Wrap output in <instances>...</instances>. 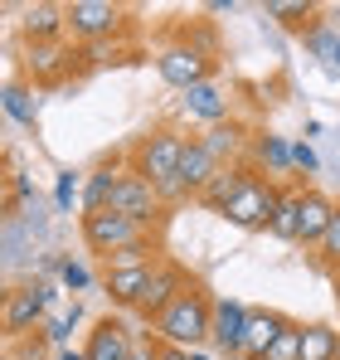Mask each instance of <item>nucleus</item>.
<instances>
[{
  "instance_id": "nucleus-18",
  "label": "nucleus",
  "mask_w": 340,
  "mask_h": 360,
  "mask_svg": "<svg viewBox=\"0 0 340 360\" xmlns=\"http://www.w3.org/2000/svg\"><path fill=\"white\" fill-rule=\"evenodd\" d=\"M185 108H190V117H204V122H214V127L228 117V98L214 83H195V88L185 93Z\"/></svg>"
},
{
  "instance_id": "nucleus-10",
  "label": "nucleus",
  "mask_w": 340,
  "mask_h": 360,
  "mask_svg": "<svg viewBox=\"0 0 340 360\" xmlns=\"http://www.w3.org/2000/svg\"><path fill=\"white\" fill-rule=\"evenodd\" d=\"M88 360H131V331H126V321H98L93 331H88Z\"/></svg>"
},
{
  "instance_id": "nucleus-29",
  "label": "nucleus",
  "mask_w": 340,
  "mask_h": 360,
  "mask_svg": "<svg viewBox=\"0 0 340 360\" xmlns=\"http://www.w3.org/2000/svg\"><path fill=\"white\" fill-rule=\"evenodd\" d=\"M268 15H282V20H296V15H311V5H306V0H273V5H268Z\"/></svg>"
},
{
  "instance_id": "nucleus-17",
  "label": "nucleus",
  "mask_w": 340,
  "mask_h": 360,
  "mask_svg": "<svg viewBox=\"0 0 340 360\" xmlns=\"http://www.w3.org/2000/svg\"><path fill=\"white\" fill-rule=\"evenodd\" d=\"M248 180H253V176H248L243 166H219V176H214L209 185H204V195H200V200H204L209 210H219V214H224L228 205L238 200V190H243Z\"/></svg>"
},
{
  "instance_id": "nucleus-24",
  "label": "nucleus",
  "mask_w": 340,
  "mask_h": 360,
  "mask_svg": "<svg viewBox=\"0 0 340 360\" xmlns=\"http://www.w3.org/2000/svg\"><path fill=\"white\" fill-rule=\"evenodd\" d=\"M200 141H204V146L214 151V161L224 166V156H228V151H238V141H243V131H238L233 122H228V127L219 122V127H209V136H200Z\"/></svg>"
},
{
  "instance_id": "nucleus-3",
  "label": "nucleus",
  "mask_w": 340,
  "mask_h": 360,
  "mask_svg": "<svg viewBox=\"0 0 340 360\" xmlns=\"http://www.w3.org/2000/svg\"><path fill=\"white\" fill-rule=\"evenodd\" d=\"M83 239H88L93 253L112 258V253L131 248V243H146V229H141L136 219L117 214V210H98V214H83Z\"/></svg>"
},
{
  "instance_id": "nucleus-19",
  "label": "nucleus",
  "mask_w": 340,
  "mask_h": 360,
  "mask_svg": "<svg viewBox=\"0 0 340 360\" xmlns=\"http://www.w3.org/2000/svg\"><path fill=\"white\" fill-rule=\"evenodd\" d=\"M273 239H287V243H301V190H282V205L268 224Z\"/></svg>"
},
{
  "instance_id": "nucleus-38",
  "label": "nucleus",
  "mask_w": 340,
  "mask_h": 360,
  "mask_svg": "<svg viewBox=\"0 0 340 360\" xmlns=\"http://www.w3.org/2000/svg\"><path fill=\"white\" fill-rule=\"evenodd\" d=\"M336 360H340V356H336Z\"/></svg>"
},
{
  "instance_id": "nucleus-25",
  "label": "nucleus",
  "mask_w": 340,
  "mask_h": 360,
  "mask_svg": "<svg viewBox=\"0 0 340 360\" xmlns=\"http://www.w3.org/2000/svg\"><path fill=\"white\" fill-rule=\"evenodd\" d=\"M258 161L273 166V171H287V166H292V146H287L282 136H263V141H258Z\"/></svg>"
},
{
  "instance_id": "nucleus-28",
  "label": "nucleus",
  "mask_w": 340,
  "mask_h": 360,
  "mask_svg": "<svg viewBox=\"0 0 340 360\" xmlns=\"http://www.w3.org/2000/svg\"><path fill=\"white\" fill-rule=\"evenodd\" d=\"M73 200H78V176H73V171H63L58 185H54V205H58V210H73Z\"/></svg>"
},
{
  "instance_id": "nucleus-14",
  "label": "nucleus",
  "mask_w": 340,
  "mask_h": 360,
  "mask_svg": "<svg viewBox=\"0 0 340 360\" xmlns=\"http://www.w3.org/2000/svg\"><path fill=\"white\" fill-rule=\"evenodd\" d=\"M151 273H156V268H112V273H107V297H112L117 307H136V311H141L146 288H151Z\"/></svg>"
},
{
  "instance_id": "nucleus-8",
  "label": "nucleus",
  "mask_w": 340,
  "mask_h": 360,
  "mask_svg": "<svg viewBox=\"0 0 340 360\" xmlns=\"http://www.w3.org/2000/svg\"><path fill=\"white\" fill-rule=\"evenodd\" d=\"M49 302H54V288L49 283H30V288H20V292H10L5 302V331H30L44 311H49Z\"/></svg>"
},
{
  "instance_id": "nucleus-30",
  "label": "nucleus",
  "mask_w": 340,
  "mask_h": 360,
  "mask_svg": "<svg viewBox=\"0 0 340 360\" xmlns=\"http://www.w3.org/2000/svg\"><path fill=\"white\" fill-rule=\"evenodd\" d=\"M58 273H63V283H68L73 292L88 288V268H83V263H58Z\"/></svg>"
},
{
  "instance_id": "nucleus-22",
  "label": "nucleus",
  "mask_w": 340,
  "mask_h": 360,
  "mask_svg": "<svg viewBox=\"0 0 340 360\" xmlns=\"http://www.w3.org/2000/svg\"><path fill=\"white\" fill-rule=\"evenodd\" d=\"M5 112L20 122V127H34V122H39V98H34L25 83H10V88H5Z\"/></svg>"
},
{
  "instance_id": "nucleus-9",
  "label": "nucleus",
  "mask_w": 340,
  "mask_h": 360,
  "mask_svg": "<svg viewBox=\"0 0 340 360\" xmlns=\"http://www.w3.org/2000/svg\"><path fill=\"white\" fill-rule=\"evenodd\" d=\"M243 326H248V307L233 297L214 302V326H209V341L224 351V356H243Z\"/></svg>"
},
{
  "instance_id": "nucleus-32",
  "label": "nucleus",
  "mask_w": 340,
  "mask_h": 360,
  "mask_svg": "<svg viewBox=\"0 0 340 360\" xmlns=\"http://www.w3.org/2000/svg\"><path fill=\"white\" fill-rule=\"evenodd\" d=\"M131 360H161L156 346H131Z\"/></svg>"
},
{
  "instance_id": "nucleus-1",
  "label": "nucleus",
  "mask_w": 340,
  "mask_h": 360,
  "mask_svg": "<svg viewBox=\"0 0 340 360\" xmlns=\"http://www.w3.org/2000/svg\"><path fill=\"white\" fill-rule=\"evenodd\" d=\"M185 141H190V136H180V131L161 127V131H151V136L136 146V176L151 180L161 200H185V195H190V190H185V180H180Z\"/></svg>"
},
{
  "instance_id": "nucleus-4",
  "label": "nucleus",
  "mask_w": 340,
  "mask_h": 360,
  "mask_svg": "<svg viewBox=\"0 0 340 360\" xmlns=\"http://www.w3.org/2000/svg\"><path fill=\"white\" fill-rule=\"evenodd\" d=\"M277 205H282V190L253 176L243 190H238V200L224 210V219H228V224H238V229H268L273 214H277Z\"/></svg>"
},
{
  "instance_id": "nucleus-6",
  "label": "nucleus",
  "mask_w": 340,
  "mask_h": 360,
  "mask_svg": "<svg viewBox=\"0 0 340 360\" xmlns=\"http://www.w3.org/2000/svg\"><path fill=\"white\" fill-rule=\"evenodd\" d=\"M117 25H122V10L112 0H73L68 5V30L78 39H107V34H117Z\"/></svg>"
},
{
  "instance_id": "nucleus-13",
  "label": "nucleus",
  "mask_w": 340,
  "mask_h": 360,
  "mask_svg": "<svg viewBox=\"0 0 340 360\" xmlns=\"http://www.w3.org/2000/svg\"><path fill=\"white\" fill-rule=\"evenodd\" d=\"M331 219H336V200L321 195V190H301V243L321 248L326 229H331Z\"/></svg>"
},
{
  "instance_id": "nucleus-21",
  "label": "nucleus",
  "mask_w": 340,
  "mask_h": 360,
  "mask_svg": "<svg viewBox=\"0 0 340 360\" xmlns=\"http://www.w3.org/2000/svg\"><path fill=\"white\" fill-rule=\"evenodd\" d=\"M68 59H73V54H68L58 39H49V44H30V73H34V78H58Z\"/></svg>"
},
{
  "instance_id": "nucleus-31",
  "label": "nucleus",
  "mask_w": 340,
  "mask_h": 360,
  "mask_svg": "<svg viewBox=\"0 0 340 360\" xmlns=\"http://www.w3.org/2000/svg\"><path fill=\"white\" fill-rule=\"evenodd\" d=\"M292 166H296V171H306V176H311V171H316V151H311V146H306V141H296V146H292Z\"/></svg>"
},
{
  "instance_id": "nucleus-34",
  "label": "nucleus",
  "mask_w": 340,
  "mask_h": 360,
  "mask_svg": "<svg viewBox=\"0 0 340 360\" xmlns=\"http://www.w3.org/2000/svg\"><path fill=\"white\" fill-rule=\"evenodd\" d=\"M58 360H88V351H63Z\"/></svg>"
},
{
  "instance_id": "nucleus-7",
  "label": "nucleus",
  "mask_w": 340,
  "mask_h": 360,
  "mask_svg": "<svg viewBox=\"0 0 340 360\" xmlns=\"http://www.w3.org/2000/svg\"><path fill=\"white\" fill-rule=\"evenodd\" d=\"M156 68H161V78L166 83H175V88H195V83H209L204 73H209V59L195 49V44H170V49H161V59H156Z\"/></svg>"
},
{
  "instance_id": "nucleus-16",
  "label": "nucleus",
  "mask_w": 340,
  "mask_h": 360,
  "mask_svg": "<svg viewBox=\"0 0 340 360\" xmlns=\"http://www.w3.org/2000/svg\"><path fill=\"white\" fill-rule=\"evenodd\" d=\"M185 292V278H180V268H166V263H156V273H151V288H146V302H141V311L156 321L161 311H166L170 302Z\"/></svg>"
},
{
  "instance_id": "nucleus-15",
  "label": "nucleus",
  "mask_w": 340,
  "mask_h": 360,
  "mask_svg": "<svg viewBox=\"0 0 340 360\" xmlns=\"http://www.w3.org/2000/svg\"><path fill=\"white\" fill-rule=\"evenodd\" d=\"M63 25H68V5H49V0H39V5L25 10V39H30V44H49Z\"/></svg>"
},
{
  "instance_id": "nucleus-12",
  "label": "nucleus",
  "mask_w": 340,
  "mask_h": 360,
  "mask_svg": "<svg viewBox=\"0 0 340 360\" xmlns=\"http://www.w3.org/2000/svg\"><path fill=\"white\" fill-rule=\"evenodd\" d=\"M214 176H219L214 151H209L200 136H190V141H185V156H180V180H185V190H190V195H204V185Z\"/></svg>"
},
{
  "instance_id": "nucleus-2",
  "label": "nucleus",
  "mask_w": 340,
  "mask_h": 360,
  "mask_svg": "<svg viewBox=\"0 0 340 360\" xmlns=\"http://www.w3.org/2000/svg\"><path fill=\"white\" fill-rule=\"evenodd\" d=\"M209 326H214V302H204V292H195V288H185L156 316V336L166 346H180V351H195L209 336Z\"/></svg>"
},
{
  "instance_id": "nucleus-35",
  "label": "nucleus",
  "mask_w": 340,
  "mask_h": 360,
  "mask_svg": "<svg viewBox=\"0 0 340 360\" xmlns=\"http://www.w3.org/2000/svg\"><path fill=\"white\" fill-rule=\"evenodd\" d=\"M190 360H214V356H200V351H190Z\"/></svg>"
},
{
  "instance_id": "nucleus-23",
  "label": "nucleus",
  "mask_w": 340,
  "mask_h": 360,
  "mask_svg": "<svg viewBox=\"0 0 340 360\" xmlns=\"http://www.w3.org/2000/svg\"><path fill=\"white\" fill-rule=\"evenodd\" d=\"M112 190H117V176H112V171H93V176H88V185H83V210H88V214L107 210V205H112Z\"/></svg>"
},
{
  "instance_id": "nucleus-36",
  "label": "nucleus",
  "mask_w": 340,
  "mask_h": 360,
  "mask_svg": "<svg viewBox=\"0 0 340 360\" xmlns=\"http://www.w3.org/2000/svg\"><path fill=\"white\" fill-rule=\"evenodd\" d=\"M336 297H340V273H336Z\"/></svg>"
},
{
  "instance_id": "nucleus-33",
  "label": "nucleus",
  "mask_w": 340,
  "mask_h": 360,
  "mask_svg": "<svg viewBox=\"0 0 340 360\" xmlns=\"http://www.w3.org/2000/svg\"><path fill=\"white\" fill-rule=\"evenodd\" d=\"M161 360H190V351H180V346H161Z\"/></svg>"
},
{
  "instance_id": "nucleus-20",
  "label": "nucleus",
  "mask_w": 340,
  "mask_h": 360,
  "mask_svg": "<svg viewBox=\"0 0 340 360\" xmlns=\"http://www.w3.org/2000/svg\"><path fill=\"white\" fill-rule=\"evenodd\" d=\"M340 356V331L331 326H301V360H336Z\"/></svg>"
},
{
  "instance_id": "nucleus-26",
  "label": "nucleus",
  "mask_w": 340,
  "mask_h": 360,
  "mask_svg": "<svg viewBox=\"0 0 340 360\" xmlns=\"http://www.w3.org/2000/svg\"><path fill=\"white\" fill-rule=\"evenodd\" d=\"M263 360H301V326H296V321H287V331L273 341V351H268Z\"/></svg>"
},
{
  "instance_id": "nucleus-11",
  "label": "nucleus",
  "mask_w": 340,
  "mask_h": 360,
  "mask_svg": "<svg viewBox=\"0 0 340 360\" xmlns=\"http://www.w3.org/2000/svg\"><path fill=\"white\" fill-rule=\"evenodd\" d=\"M282 331H287L282 311H248V326H243V360H263Z\"/></svg>"
},
{
  "instance_id": "nucleus-37",
  "label": "nucleus",
  "mask_w": 340,
  "mask_h": 360,
  "mask_svg": "<svg viewBox=\"0 0 340 360\" xmlns=\"http://www.w3.org/2000/svg\"><path fill=\"white\" fill-rule=\"evenodd\" d=\"M336 63H340V49H336Z\"/></svg>"
},
{
  "instance_id": "nucleus-27",
  "label": "nucleus",
  "mask_w": 340,
  "mask_h": 360,
  "mask_svg": "<svg viewBox=\"0 0 340 360\" xmlns=\"http://www.w3.org/2000/svg\"><path fill=\"white\" fill-rule=\"evenodd\" d=\"M316 253H321V263H331L340 273V205H336V219H331V229H326V239H321Z\"/></svg>"
},
{
  "instance_id": "nucleus-5",
  "label": "nucleus",
  "mask_w": 340,
  "mask_h": 360,
  "mask_svg": "<svg viewBox=\"0 0 340 360\" xmlns=\"http://www.w3.org/2000/svg\"><path fill=\"white\" fill-rule=\"evenodd\" d=\"M117 214H126V219H136L141 229H151L156 224V214H161V195H156V185L146 176H136V171H126V176H117V190H112V205Z\"/></svg>"
}]
</instances>
